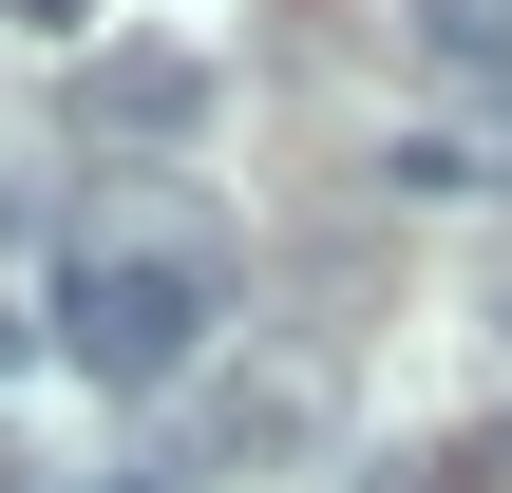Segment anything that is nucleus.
<instances>
[{"label":"nucleus","instance_id":"1","mask_svg":"<svg viewBox=\"0 0 512 493\" xmlns=\"http://www.w3.org/2000/svg\"><path fill=\"white\" fill-rule=\"evenodd\" d=\"M209 304H228V228H209V209L114 228V247H57V285H38L57 361H76V380H114V399H171V380L209 361Z\"/></svg>","mask_w":512,"mask_h":493},{"label":"nucleus","instance_id":"2","mask_svg":"<svg viewBox=\"0 0 512 493\" xmlns=\"http://www.w3.org/2000/svg\"><path fill=\"white\" fill-rule=\"evenodd\" d=\"M76 133L95 152H190L209 133V57L190 38H95L76 57Z\"/></svg>","mask_w":512,"mask_h":493},{"label":"nucleus","instance_id":"3","mask_svg":"<svg viewBox=\"0 0 512 493\" xmlns=\"http://www.w3.org/2000/svg\"><path fill=\"white\" fill-rule=\"evenodd\" d=\"M304 437H323V380H304V361H247V380L190 399V456H209V475H266V456H304Z\"/></svg>","mask_w":512,"mask_h":493},{"label":"nucleus","instance_id":"4","mask_svg":"<svg viewBox=\"0 0 512 493\" xmlns=\"http://www.w3.org/2000/svg\"><path fill=\"white\" fill-rule=\"evenodd\" d=\"M19 38H95V0H19Z\"/></svg>","mask_w":512,"mask_h":493},{"label":"nucleus","instance_id":"5","mask_svg":"<svg viewBox=\"0 0 512 493\" xmlns=\"http://www.w3.org/2000/svg\"><path fill=\"white\" fill-rule=\"evenodd\" d=\"M38 342H57V323H19V304H0V380H19V361H38Z\"/></svg>","mask_w":512,"mask_h":493},{"label":"nucleus","instance_id":"6","mask_svg":"<svg viewBox=\"0 0 512 493\" xmlns=\"http://www.w3.org/2000/svg\"><path fill=\"white\" fill-rule=\"evenodd\" d=\"M114 493H171V475H114Z\"/></svg>","mask_w":512,"mask_h":493},{"label":"nucleus","instance_id":"7","mask_svg":"<svg viewBox=\"0 0 512 493\" xmlns=\"http://www.w3.org/2000/svg\"><path fill=\"white\" fill-rule=\"evenodd\" d=\"M494 323H512V304H494Z\"/></svg>","mask_w":512,"mask_h":493}]
</instances>
